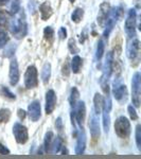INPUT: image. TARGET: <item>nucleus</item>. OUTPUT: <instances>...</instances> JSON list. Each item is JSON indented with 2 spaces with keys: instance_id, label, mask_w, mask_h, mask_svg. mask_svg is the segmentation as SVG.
<instances>
[{
  "instance_id": "f257e3e1",
  "label": "nucleus",
  "mask_w": 141,
  "mask_h": 159,
  "mask_svg": "<svg viewBox=\"0 0 141 159\" xmlns=\"http://www.w3.org/2000/svg\"><path fill=\"white\" fill-rule=\"evenodd\" d=\"M10 31L16 38L25 37L27 34V21H25V14L24 10H19L16 13V16L13 19H10Z\"/></svg>"
},
{
  "instance_id": "f03ea898",
  "label": "nucleus",
  "mask_w": 141,
  "mask_h": 159,
  "mask_svg": "<svg viewBox=\"0 0 141 159\" xmlns=\"http://www.w3.org/2000/svg\"><path fill=\"white\" fill-rule=\"evenodd\" d=\"M112 66H114V53L111 51V52L107 53L106 60H105V64H104V68H103V74H102L101 81H100L102 89H103V91L106 94H109L108 81L111 75L112 68H114Z\"/></svg>"
},
{
  "instance_id": "7ed1b4c3",
  "label": "nucleus",
  "mask_w": 141,
  "mask_h": 159,
  "mask_svg": "<svg viewBox=\"0 0 141 159\" xmlns=\"http://www.w3.org/2000/svg\"><path fill=\"white\" fill-rule=\"evenodd\" d=\"M122 13H123L122 7H118L117 9H114L108 14V16H107V18L104 22V24H106V25H105L104 33H103V36L105 38H108L111 30L114 29L115 25H116V22L119 20V18H121L122 17Z\"/></svg>"
},
{
  "instance_id": "20e7f679",
  "label": "nucleus",
  "mask_w": 141,
  "mask_h": 159,
  "mask_svg": "<svg viewBox=\"0 0 141 159\" xmlns=\"http://www.w3.org/2000/svg\"><path fill=\"white\" fill-rule=\"evenodd\" d=\"M115 132L120 138H127L130 134V123L126 117H119L115 122Z\"/></svg>"
},
{
  "instance_id": "39448f33",
  "label": "nucleus",
  "mask_w": 141,
  "mask_h": 159,
  "mask_svg": "<svg viewBox=\"0 0 141 159\" xmlns=\"http://www.w3.org/2000/svg\"><path fill=\"white\" fill-rule=\"evenodd\" d=\"M136 25H137V14L134 9H130L125 19V32L130 38L135 37L136 35Z\"/></svg>"
},
{
  "instance_id": "423d86ee",
  "label": "nucleus",
  "mask_w": 141,
  "mask_h": 159,
  "mask_svg": "<svg viewBox=\"0 0 141 159\" xmlns=\"http://www.w3.org/2000/svg\"><path fill=\"white\" fill-rule=\"evenodd\" d=\"M25 85L28 89L38 85V72L35 66H29L25 73Z\"/></svg>"
},
{
  "instance_id": "0eeeda50",
  "label": "nucleus",
  "mask_w": 141,
  "mask_h": 159,
  "mask_svg": "<svg viewBox=\"0 0 141 159\" xmlns=\"http://www.w3.org/2000/svg\"><path fill=\"white\" fill-rule=\"evenodd\" d=\"M140 86H141L140 73L135 72L132 80V100H133V104L136 107H139L140 105V89H141Z\"/></svg>"
},
{
  "instance_id": "6e6552de",
  "label": "nucleus",
  "mask_w": 141,
  "mask_h": 159,
  "mask_svg": "<svg viewBox=\"0 0 141 159\" xmlns=\"http://www.w3.org/2000/svg\"><path fill=\"white\" fill-rule=\"evenodd\" d=\"M13 134H14V137L16 139L17 143H19V144H25L29 139L27 127L18 122L15 123L14 126H13Z\"/></svg>"
},
{
  "instance_id": "1a4fd4ad",
  "label": "nucleus",
  "mask_w": 141,
  "mask_h": 159,
  "mask_svg": "<svg viewBox=\"0 0 141 159\" xmlns=\"http://www.w3.org/2000/svg\"><path fill=\"white\" fill-rule=\"evenodd\" d=\"M112 93H114V98L119 102H123L126 100L127 90L126 86L123 85L119 79L115 80L114 85H112Z\"/></svg>"
},
{
  "instance_id": "9d476101",
  "label": "nucleus",
  "mask_w": 141,
  "mask_h": 159,
  "mask_svg": "<svg viewBox=\"0 0 141 159\" xmlns=\"http://www.w3.org/2000/svg\"><path fill=\"white\" fill-rule=\"evenodd\" d=\"M139 53H140V42L138 38L133 37V40L127 45L126 55L132 61L139 60Z\"/></svg>"
},
{
  "instance_id": "9b49d317",
  "label": "nucleus",
  "mask_w": 141,
  "mask_h": 159,
  "mask_svg": "<svg viewBox=\"0 0 141 159\" xmlns=\"http://www.w3.org/2000/svg\"><path fill=\"white\" fill-rule=\"evenodd\" d=\"M89 129H90V135L92 137L93 142H97V140L100 137V125H99V119L97 117V114H91L89 118Z\"/></svg>"
},
{
  "instance_id": "f8f14e48",
  "label": "nucleus",
  "mask_w": 141,
  "mask_h": 159,
  "mask_svg": "<svg viewBox=\"0 0 141 159\" xmlns=\"http://www.w3.org/2000/svg\"><path fill=\"white\" fill-rule=\"evenodd\" d=\"M78 104H75L73 108V116L75 117V121L78 122V124L82 127L84 123V119H85V114H86V107L84 101H79L76 102Z\"/></svg>"
},
{
  "instance_id": "ddd939ff",
  "label": "nucleus",
  "mask_w": 141,
  "mask_h": 159,
  "mask_svg": "<svg viewBox=\"0 0 141 159\" xmlns=\"http://www.w3.org/2000/svg\"><path fill=\"white\" fill-rule=\"evenodd\" d=\"M9 79H10V84L12 86H15L19 81V69H18V63H17L16 58H12L11 63H10Z\"/></svg>"
},
{
  "instance_id": "4468645a",
  "label": "nucleus",
  "mask_w": 141,
  "mask_h": 159,
  "mask_svg": "<svg viewBox=\"0 0 141 159\" xmlns=\"http://www.w3.org/2000/svg\"><path fill=\"white\" fill-rule=\"evenodd\" d=\"M55 106H56V94L54 90L50 89L46 93V107H45L46 114L47 115L52 114L53 110L55 109Z\"/></svg>"
},
{
  "instance_id": "2eb2a0df",
  "label": "nucleus",
  "mask_w": 141,
  "mask_h": 159,
  "mask_svg": "<svg viewBox=\"0 0 141 159\" xmlns=\"http://www.w3.org/2000/svg\"><path fill=\"white\" fill-rule=\"evenodd\" d=\"M28 114H29V118L33 122H36L39 120L42 112H40V103L39 101L35 100L28 107Z\"/></svg>"
},
{
  "instance_id": "dca6fc26",
  "label": "nucleus",
  "mask_w": 141,
  "mask_h": 159,
  "mask_svg": "<svg viewBox=\"0 0 141 159\" xmlns=\"http://www.w3.org/2000/svg\"><path fill=\"white\" fill-rule=\"evenodd\" d=\"M76 138H78V141H76L75 144V154L76 155H81V154L84 153L86 148V135L83 127H81V130L79 133V135L76 136Z\"/></svg>"
},
{
  "instance_id": "f3484780",
  "label": "nucleus",
  "mask_w": 141,
  "mask_h": 159,
  "mask_svg": "<svg viewBox=\"0 0 141 159\" xmlns=\"http://www.w3.org/2000/svg\"><path fill=\"white\" fill-rule=\"evenodd\" d=\"M109 12H111V6H109V3L108 2H103V3L100 6V11L98 14V22L100 25H104Z\"/></svg>"
},
{
  "instance_id": "a211bd4d",
  "label": "nucleus",
  "mask_w": 141,
  "mask_h": 159,
  "mask_svg": "<svg viewBox=\"0 0 141 159\" xmlns=\"http://www.w3.org/2000/svg\"><path fill=\"white\" fill-rule=\"evenodd\" d=\"M39 12H40V17H42L43 20H48L52 16L53 11L52 7H51L50 3L48 1L43 2L39 6Z\"/></svg>"
},
{
  "instance_id": "6ab92c4d",
  "label": "nucleus",
  "mask_w": 141,
  "mask_h": 159,
  "mask_svg": "<svg viewBox=\"0 0 141 159\" xmlns=\"http://www.w3.org/2000/svg\"><path fill=\"white\" fill-rule=\"evenodd\" d=\"M93 103H94V112H96L97 115L101 114L102 109H103V106H104V98H103V96H101V94L97 92V93L94 94Z\"/></svg>"
},
{
  "instance_id": "aec40b11",
  "label": "nucleus",
  "mask_w": 141,
  "mask_h": 159,
  "mask_svg": "<svg viewBox=\"0 0 141 159\" xmlns=\"http://www.w3.org/2000/svg\"><path fill=\"white\" fill-rule=\"evenodd\" d=\"M42 81L43 84H47L51 78V65L49 63H46L42 69Z\"/></svg>"
},
{
  "instance_id": "412c9836",
  "label": "nucleus",
  "mask_w": 141,
  "mask_h": 159,
  "mask_svg": "<svg viewBox=\"0 0 141 159\" xmlns=\"http://www.w3.org/2000/svg\"><path fill=\"white\" fill-rule=\"evenodd\" d=\"M63 148V140L61 137H56L55 140L52 141L51 143V148H50V152L51 154H56L61 151V148Z\"/></svg>"
},
{
  "instance_id": "4be33fe9",
  "label": "nucleus",
  "mask_w": 141,
  "mask_h": 159,
  "mask_svg": "<svg viewBox=\"0 0 141 159\" xmlns=\"http://www.w3.org/2000/svg\"><path fill=\"white\" fill-rule=\"evenodd\" d=\"M82 67V58L79 55H75L71 61V70L73 73H79Z\"/></svg>"
},
{
  "instance_id": "5701e85b",
  "label": "nucleus",
  "mask_w": 141,
  "mask_h": 159,
  "mask_svg": "<svg viewBox=\"0 0 141 159\" xmlns=\"http://www.w3.org/2000/svg\"><path fill=\"white\" fill-rule=\"evenodd\" d=\"M79 97H80V93H79V90L75 88V87H73V88L71 89L70 97H69V102H70V106H71V108H74V106H75L76 102H78Z\"/></svg>"
},
{
  "instance_id": "b1692460",
  "label": "nucleus",
  "mask_w": 141,
  "mask_h": 159,
  "mask_svg": "<svg viewBox=\"0 0 141 159\" xmlns=\"http://www.w3.org/2000/svg\"><path fill=\"white\" fill-rule=\"evenodd\" d=\"M10 16H11L10 13L0 9V27H6V25H9L10 19H11Z\"/></svg>"
},
{
  "instance_id": "393cba45",
  "label": "nucleus",
  "mask_w": 141,
  "mask_h": 159,
  "mask_svg": "<svg viewBox=\"0 0 141 159\" xmlns=\"http://www.w3.org/2000/svg\"><path fill=\"white\" fill-rule=\"evenodd\" d=\"M0 96L4 97V98L9 99V100H15L16 99V96H15L13 92L10 90L7 87L0 85Z\"/></svg>"
},
{
  "instance_id": "a878e982",
  "label": "nucleus",
  "mask_w": 141,
  "mask_h": 159,
  "mask_svg": "<svg viewBox=\"0 0 141 159\" xmlns=\"http://www.w3.org/2000/svg\"><path fill=\"white\" fill-rule=\"evenodd\" d=\"M83 15H84V11L83 9H81V7H76L75 10L73 11L72 15H71V20H72L73 22H80L82 18H83Z\"/></svg>"
},
{
  "instance_id": "bb28decb",
  "label": "nucleus",
  "mask_w": 141,
  "mask_h": 159,
  "mask_svg": "<svg viewBox=\"0 0 141 159\" xmlns=\"http://www.w3.org/2000/svg\"><path fill=\"white\" fill-rule=\"evenodd\" d=\"M43 36L49 43H52L54 40V30L51 27H46L43 30Z\"/></svg>"
},
{
  "instance_id": "cd10ccee",
  "label": "nucleus",
  "mask_w": 141,
  "mask_h": 159,
  "mask_svg": "<svg viewBox=\"0 0 141 159\" xmlns=\"http://www.w3.org/2000/svg\"><path fill=\"white\" fill-rule=\"evenodd\" d=\"M103 110V127H104V132L108 133L109 132V125H111V118H109V111H107L106 109H102Z\"/></svg>"
},
{
  "instance_id": "c85d7f7f",
  "label": "nucleus",
  "mask_w": 141,
  "mask_h": 159,
  "mask_svg": "<svg viewBox=\"0 0 141 159\" xmlns=\"http://www.w3.org/2000/svg\"><path fill=\"white\" fill-rule=\"evenodd\" d=\"M52 141H53V133L48 132L45 136V142H43V148H45V151L47 153L50 152V148H51Z\"/></svg>"
},
{
  "instance_id": "c756f323",
  "label": "nucleus",
  "mask_w": 141,
  "mask_h": 159,
  "mask_svg": "<svg viewBox=\"0 0 141 159\" xmlns=\"http://www.w3.org/2000/svg\"><path fill=\"white\" fill-rule=\"evenodd\" d=\"M11 117V111L7 108H2L0 109V124L1 123H7L10 120Z\"/></svg>"
},
{
  "instance_id": "7c9ffc66",
  "label": "nucleus",
  "mask_w": 141,
  "mask_h": 159,
  "mask_svg": "<svg viewBox=\"0 0 141 159\" xmlns=\"http://www.w3.org/2000/svg\"><path fill=\"white\" fill-rule=\"evenodd\" d=\"M104 50H105V45L103 39H100L97 46V53H96V58L98 61H100L102 58V56L104 54Z\"/></svg>"
},
{
  "instance_id": "2f4dec72",
  "label": "nucleus",
  "mask_w": 141,
  "mask_h": 159,
  "mask_svg": "<svg viewBox=\"0 0 141 159\" xmlns=\"http://www.w3.org/2000/svg\"><path fill=\"white\" fill-rule=\"evenodd\" d=\"M15 50H16V43H10L6 47V50H4V56L6 57H11L14 54Z\"/></svg>"
},
{
  "instance_id": "473e14b6",
  "label": "nucleus",
  "mask_w": 141,
  "mask_h": 159,
  "mask_svg": "<svg viewBox=\"0 0 141 159\" xmlns=\"http://www.w3.org/2000/svg\"><path fill=\"white\" fill-rule=\"evenodd\" d=\"M9 42V36L7 33L3 30H0V49L7 46V43Z\"/></svg>"
},
{
  "instance_id": "72a5a7b5",
  "label": "nucleus",
  "mask_w": 141,
  "mask_h": 159,
  "mask_svg": "<svg viewBox=\"0 0 141 159\" xmlns=\"http://www.w3.org/2000/svg\"><path fill=\"white\" fill-rule=\"evenodd\" d=\"M136 143L138 150L141 151V125L139 124L136 126Z\"/></svg>"
},
{
  "instance_id": "f704fd0d",
  "label": "nucleus",
  "mask_w": 141,
  "mask_h": 159,
  "mask_svg": "<svg viewBox=\"0 0 141 159\" xmlns=\"http://www.w3.org/2000/svg\"><path fill=\"white\" fill-rule=\"evenodd\" d=\"M68 49L70 51L72 54H76V53L79 52V49L78 47H76L75 45V40H74V38H70L68 42Z\"/></svg>"
},
{
  "instance_id": "c9c22d12",
  "label": "nucleus",
  "mask_w": 141,
  "mask_h": 159,
  "mask_svg": "<svg viewBox=\"0 0 141 159\" xmlns=\"http://www.w3.org/2000/svg\"><path fill=\"white\" fill-rule=\"evenodd\" d=\"M20 10V0H12L11 12L12 14H16Z\"/></svg>"
},
{
  "instance_id": "e433bc0d",
  "label": "nucleus",
  "mask_w": 141,
  "mask_h": 159,
  "mask_svg": "<svg viewBox=\"0 0 141 159\" xmlns=\"http://www.w3.org/2000/svg\"><path fill=\"white\" fill-rule=\"evenodd\" d=\"M127 110H129V115H130V119H132L133 121H136V120H138V114H137L136 109L132 106V105H130V106L127 107Z\"/></svg>"
},
{
  "instance_id": "4c0bfd02",
  "label": "nucleus",
  "mask_w": 141,
  "mask_h": 159,
  "mask_svg": "<svg viewBox=\"0 0 141 159\" xmlns=\"http://www.w3.org/2000/svg\"><path fill=\"white\" fill-rule=\"evenodd\" d=\"M37 6V1L36 0H30L29 2V9H30V12L32 13V14H34L35 12H36V7Z\"/></svg>"
},
{
  "instance_id": "58836bf2",
  "label": "nucleus",
  "mask_w": 141,
  "mask_h": 159,
  "mask_svg": "<svg viewBox=\"0 0 141 159\" xmlns=\"http://www.w3.org/2000/svg\"><path fill=\"white\" fill-rule=\"evenodd\" d=\"M58 36H60L61 39H65L67 37V30L64 27H61L60 30H58Z\"/></svg>"
},
{
  "instance_id": "ea45409f",
  "label": "nucleus",
  "mask_w": 141,
  "mask_h": 159,
  "mask_svg": "<svg viewBox=\"0 0 141 159\" xmlns=\"http://www.w3.org/2000/svg\"><path fill=\"white\" fill-rule=\"evenodd\" d=\"M55 126H56V129H57L58 132H61V130H63V121H61V117H58L57 119H56Z\"/></svg>"
},
{
  "instance_id": "a19ab883",
  "label": "nucleus",
  "mask_w": 141,
  "mask_h": 159,
  "mask_svg": "<svg viewBox=\"0 0 141 159\" xmlns=\"http://www.w3.org/2000/svg\"><path fill=\"white\" fill-rule=\"evenodd\" d=\"M63 75L65 76H69V74H70V71H69V65L67 63H65V65L63 66Z\"/></svg>"
},
{
  "instance_id": "79ce46f5",
  "label": "nucleus",
  "mask_w": 141,
  "mask_h": 159,
  "mask_svg": "<svg viewBox=\"0 0 141 159\" xmlns=\"http://www.w3.org/2000/svg\"><path fill=\"white\" fill-rule=\"evenodd\" d=\"M0 154H1V155H7V154H10L9 148H6L3 144H1V143H0Z\"/></svg>"
},
{
  "instance_id": "37998d69",
  "label": "nucleus",
  "mask_w": 141,
  "mask_h": 159,
  "mask_svg": "<svg viewBox=\"0 0 141 159\" xmlns=\"http://www.w3.org/2000/svg\"><path fill=\"white\" fill-rule=\"evenodd\" d=\"M18 117L20 120H24L25 118V111L24 109H18Z\"/></svg>"
},
{
  "instance_id": "c03bdc74",
  "label": "nucleus",
  "mask_w": 141,
  "mask_h": 159,
  "mask_svg": "<svg viewBox=\"0 0 141 159\" xmlns=\"http://www.w3.org/2000/svg\"><path fill=\"white\" fill-rule=\"evenodd\" d=\"M9 2V0H0V6H3V4H7Z\"/></svg>"
},
{
  "instance_id": "a18cd8bd",
  "label": "nucleus",
  "mask_w": 141,
  "mask_h": 159,
  "mask_svg": "<svg viewBox=\"0 0 141 159\" xmlns=\"http://www.w3.org/2000/svg\"><path fill=\"white\" fill-rule=\"evenodd\" d=\"M69 1H70V2H74L75 0H69Z\"/></svg>"
}]
</instances>
